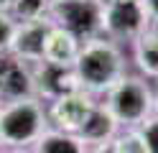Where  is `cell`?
Masks as SVG:
<instances>
[{
    "mask_svg": "<svg viewBox=\"0 0 158 153\" xmlns=\"http://www.w3.org/2000/svg\"><path fill=\"white\" fill-rule=\"evenodd\" d=\"M153 107H156V115H158V87L153 89Z\"/></svg>",
    "mask_w": 158,
    "mask_h": 153,
    "instance_id": "44dd1931",
    "label": "cell"
},
{
    "mask_svg": "<svg viewBox=\"0 0 158 153\" xmlns=\"http://www.w3.org/2000/svg\"><path fill=\"white\" fill-rule=\"evenodd\" d=\"M87 153H115V151H112V143H102V146H92Z\"/></svg>",
    "mask_w": 158,
    "mask_h": 153,
    "instance_id": "d6986e66",
    "label": "cell"
},
{
    "mask_svg": "<svg viewBox=\"0 0 158 153\" xmlns=\"http://www.w3.org/2000/svg\"><path fill=\"white\" fill-rule=\"evenodd\" d=\"M51 128L46 105L38 97L3 102L0 110V143L8 151H31Z\"/></svg>",
    "mask_w": 158,
    "mask_h": 153,
    "instance_id": "7a4b0ae2",
    "label": "cell"
},
{
    "mask_svg": "<svg viewBox=\"0 0 158 153\" xmlns=\"http://www.w3.org/2000/svg\"><path fill=\"white\" fill-rule=\"evenodd\" d=\"M8 153H31V151H8Z\"/></svg>",
    "mask_w": 158,
    "mask_h": 153,
    "instance_id": "cb8c5ba5",
    "label": "cell"
},
{
    "mask_svg": "<svg viewBox=\"0 0 158 153\" xmlns=\"http://www.w3.org/2000/svg\"><path fill=\"white\" fill-rule=\"evenodd\" d=\"M133 64L148 82L158 79V26H151L140 38L133 41Z\"/></svg>",
    "mask_w": 158,
    "mask_h": 153,
    "instance_id": "7c38bea8",
    "label": "cell"
},
{
    "mask_svg": "<svg viewBox=\"0 0 158 153\" xmlns=\"http://www.w3.org/2000/svg\"><path fill=\"white\" fill-rule=\"evenodd\" d=\"M51 20H38V23H18L15 36H13V46H10V56L26 64H41L44 61V49H46V38L51 33Z\"/></svg>",
    "mask_w": 158,
    "mask_h": 153,
    "instance_id": "9c48e42d",
    "label": "cell"
},
{
    "mask_svg": "<svg viewBox=\"0 0 158 153\" xmlns=\"http://www.w3.org/2000/svg\"><path fill=\"white\" fill-rule=\"evenodd\" d=\"M48 20L72 33L79 44L105 36V0H77V3H51Z\"/></svg>",
    "mask_w": 158,
    "mask_h": 153,
    "instance_id": "277c9868",
    "label": "cell"
},
{
    "mask_svg": "<svg viewBox=\"0 0 158 153\" xmlns=\"http://www.w3.org/2000/svg\"><path fill=\"white\" fill-rule=\"evenodd\" d=\"M13 3H15V0H0V13H10Z\"/></svg>",
    "mask_w": 158,
    "mask_h": 153,
    "instance_id": "ffe728a7",
    "label": "cell"
},
{
    "mask_svg": "<svg viewBox=\"0 0 158 153\" xmlns=\"http://www.w3.org/2000/svg\"><path fill=\"white\" fill-rule=\"evenodd\" d=\"M74 74H77L82 92H87L92 97L107 95L127 74V61H125L123 46L105 36L82 44V51H79L77 64H74Z\"/></svg>",
    "mask_w": 158,
    "mask_h": 153,
    "instance_id": "6da1fadb",
    "label": "cell"
},
{
    "mask_svg": "<svg viewBox=\"0 0 158 153\" xmlns=\"http://www.w3.org/2000/svg\"><path fill=\"white\" fill-rule=\"evenodd\" d=\"M0 97H3V102L36 97L33 66L26 61H18L10 54L0 56Z\"/></svg>",
    "mask_w": 158,
    "mask_h": 153,
    "instance_id": "52a82bcc",
    "label": "cell"
},
{
    "mask_svg": "<svg viewBox=\"0 0 158 153\" xmlns=\"http://www.w3.org/2000/svg\"><path fill=\"white\" fill-rule=\"evenodd\" d=\"M51 13V0H15L10 8V15L15 23H38V20H48Z\"/></svg>",
    "mask_w": 158,
    "mask_h": 153,
    "instance_id": "5bb4252c",
    "label": "cell"
},
{
    "mask_svg": "<svg viewBox=\"0 0 158 153\" xmlns=\"http://www.w3.org/2000/svg\"><path fill=\"white\" fill-rule=\"evenodd\" d=\"M105 3H123V0H105Z\"/></svg>",
    "mask_w": 158,
    "mask_h": 153,
    "instance_id": "d4e9b609",
    "label": "cell"
},
{
    "mask_svg": "<svg viewBox=\"0 0 158 153\" xmlns=\"http://www.w3.org/2000/svg\"><path fill=\"white\" fill-rule=\"evenodd\" d=\"M102 105L110 110L120 128H140L148 117L156 115L153 87L140 74H127L105 95Z\"/></svg>",
    "mask_w": 158,
    "mask_h": 153,
    "instance_id": "3957f363",
    "label": "cell"
},
{
    "mask_svg": "<svg viewBox=\"0 0 158 153\" xmlns=\"http://www.w3.org/2000/svg\"><path fill=\"white\" fill-rule=\"evenodd\" d=\"M51 26H54V23H51ZM79 51H82V44H79L72 33H66V31H61V28L54 26L51 33H48V38H46L44 61H48V64H54V66L74 69Z\"/></svg>",
    "mask_w": 158,
    "mask_h": 153,
    "instance_id": "8fae6325",
    "label": "cell"
},
{
    "mask_svg": "<svg viewBox=\"0 0 158 153\" xmlns=\"http://www.w3.org/2000/svg\"><path fill=\"white\" fill-rule=\"evenodd\" d=\"M33 82H36V97L48 105L64 95H72V92L79 89V82L74 69L66 66H54L48 61H41V64L33 66Z\"/></svg>",
    "mask_w": 158,
    "mask_h": 153,
    "instance_id": "ba28073f",
    "label": "cell"
},
{
    "mask_svg": "<svg viewBox=\"0 0 158 153\" xmlns=\"http://www.w3.org/2000/svg\"><path fill=\"white\" fill-rule=\"evenodd\" d=\"M120 130L123 128L110 115V110L102 102H97L94 110L89 112V117H87V122H84V128L79 130V138L87 143V148H92V146H102V143H112Z\"/></svg>",
    "mask_w": 158,
    "mask_h": 153,
    "instance_id": "30bf717a",
    "label": "cell"
},
{
    "mask_svg": "<svg viewBox=\"0 0 158 153\" xmlns=\"http://www.w3.org/2000/svg\"><path fill=\"white\" fill-rule=\"evenodd\" d=\"M51 3H77V0H51Z\"/></svg>",
    "mask_w": 158,
    "mask_h": 153,
    "instance_id": "7402d4cb",
    "label": "cell"
},
{
    "mask_svg": "<svg viewBox=\"0 0 158 153\" xmlns=\"http://www.w3.org/2000/svg\"><path fill=\"white\" fill-rule=\"evenodd\" d=\"M0 110H3V97H0Z\"/></svg>",
    "mask_w": 158,
    "mask_h": 153,
    "instance_id": "484cf974",
    "label": "cell"
},
{
    "mask_svg": "<svg viewBox=\"0 0 158 153\" xmlns=\"http://www.w3.org/2000/svg\"><path fill=\"white\" fill-rule=\"evenodd\" d=\"M0 153H8V148H5V146H3V143H0Z\"/></svg>",
    "mask_w": 158,
    "mask_h": 153,
    "instance_id": "603a6c76",
    "label": "cell"
},
{
    "mask_svg": "<svg viewBox=\"0 0 158 153\" xmlns=\"http://www.w3.org/2000/svg\"><path fill=\"white\" fill-rule=\"evenodd\" d=\"M148 18H151V26H158V0H140Z\"/></svg>",
    "mask_w": 158,
    "mask_h": 153,
    "instance_id": "ac0fdd59",
    "label": "cell"
},
{
    "mask_svg": "<svg viewBox=\"0 0 158 153\" xmlns=\"http://www.w3.org/2000/svg\"><path fill=\"white\" fill-rule=\"evenodd\" d=\"M138 130H140V135H143V140H145L148 153H158V115L148 117Z\"/></svg>",
    "mask_w": 158,
    "mask_h": 153,
    "instance_id": "e0dca14e",
    "label": "cell"
},
{
    "mask_svg": "<svg viewBox=\"0 0 158 153\" xmlns=\"http://www.w3.org/2000/svg\"><path fill=\"white\" fill-rule=\"evenodd\" d=\"M112 151L115 153H148L145 140L138 128H123L112 140Z\"/></svg>",
    "mask_w": 158,
    "mask_h": 153,
    "instance_id": "9a60e30c",
    "label": "cell"
},
{
    "mask_svg": "<svg viewBox=\"0 0 158 153\" xmlns=\"http://www.w3.org/2000/svg\"><path fill=\"white\" fill-rule=\"evenodd\" d=\"M87 143L79 138V135H72V133H61V130H54L48 128L38 143L31 148V153H87Z\"/></svg>",
    "mask_w": 158,
    "mask_h": 153,
    "instance_id": "4fadbf2b",
    "label": "cell"
},
{
    "mask_svg": "<svg viewBox=\"0 0 158 153\" xmlns=\"http://www.w3.org/2000/svg\"><path fill=\"white\" fill-rule=\"evenodd\" d=\"M148 28H151V18L140 0L105 3V38L115 44H133Z\"/></svg>",
    "mask_w": 158,
    "mask_h": 153,
    "instance_id": "5b68a950",
    "label": "cell"
},
{
    "mask_svg": "<svg viewBox=\"0 0 158 153\" xmlns=\"http://www.w3.org/2000/svg\"><path fill=\"white\" fill-rule=\"evenodd\" d=\"M97 100L87 92L77 89L72 95H64L54 102L46 105V115H48V125L54 130H61V133H72V135H79V130L84 128L89 112L94 110Z\"/></svg>",
    "mask_w": 158,
    "mask_h": 153,
    "instance_id": "8992f818",
    "label": "cell"
},
{
    "mask_svg": "<svg viewBox=\"0 0 158 153\" xmlns=\"http://www.w3.org/2000/svg\"><path fill=\"white\" fill-rule=\"evenodd\" d=\"M15 18L10 13H0V56L3 54H10V46H13V36H15Z\"/></svg>",
    "mask_w": 158,
    "mask_h": 153,
    "instance_id": "2e32d148",
    "label": "cell"
}]
</instances>
